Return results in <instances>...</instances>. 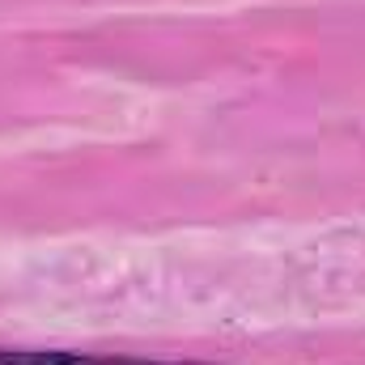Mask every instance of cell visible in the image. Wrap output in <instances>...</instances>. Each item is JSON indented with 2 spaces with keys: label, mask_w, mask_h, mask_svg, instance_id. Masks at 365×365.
<instances>
[{
  "label": "cell",
  "mask_w": 365,
  "mask_h": 365,
  "mask_svg": "<svg viewBox=\"0 0 365 365\" xmlns=\"http://www.w3.org/2000/svg\"><path fill=\"white\" fill-rule=\"evenodd\" d=\"M0 365H191V361H145V357H106V353H64V349H0Z\"/></svg>",
  "instance_id": "1"
}]
</instances>
